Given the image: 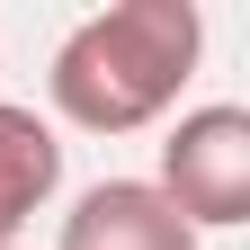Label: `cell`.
<instances>
[{
    "instance_id": "6da1fadb",
    "label": "cell",
    "mask_w": 250,
    "mask_h": 250,
    "mask_svg": "<svg viewBox=\"0 0 250 250\" xmlns=\"http://www.w3.org/2000/svg\"><path fill=\"white\" fill-rule=\"evenodd\" d=\"M197 54H206L197 0H116V9H89L54 45L45 99L81 134H143L197 81Z\"/></svg>"
},
{
    "instance_id": "7a4b0ae2",
    "label": "cell",
    "mask_w": 250,
    "mask_h": 250,
    "mask_svg": "<svg viewBox=\"0 0 250 250\" xmlns=\"http://www.w3.org/2000/svg\"><path fill=\"white\" fill-rule=\"evenodd\" d=\"M170 214L188 232H232L250 224V107H188L161 143V179Z\"/></svg>"
},
{
    "instance_id": "3957f363",
    "label": "cell",
    "mask_w": 250,
    "mask_h": 250,
    "mask_svg": "<svg viewBox=\"0 0 250 250\" xmlns=\"http://www.w3.org/2000/svg\"><path fill=\"white\" fill-rule=\"evenodd\" d=\"M54 250H197V232L170 214V197L152 179H99L72 197Z\"/></svg>"
},
{
    "instance_id": "277c9868",
    "label": "cell",
    "mask_w": 250,
    "mask_h": 250,
    "mask_svg": "<svg viewBox=\"0 0 250 250\" xmlns=\"http://www.w3.org/2000/svg\"><path fill=\"white\" fill-rule=\"evenodd\" d=\"M54 188H62V134L36 107L0 99V250H18V232L54 206Z\"/></svg>"
}]
</instances>
